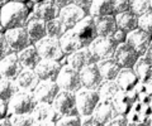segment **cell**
<instances>
[{"instance_id": "obj_20", "label": "cell", "mask_w": 152, "mask_h": 126, "mask_svg": "<svg viewBox=\"0 0 152 126\" xmlns=\"http://www.w3.org/2000/svg\"><path fill=\"white\" fill-rule=\"evenodd\" d=\"M26 28L28 30V34H29L31 39L33 42V44L36 42L41 40L42 38H45L47 35V24L46 20L39 19V18H36L33 15V13H29V17H28V22L26 24Z\"/></svg>"}, {"instance_id": "obj_44", "label": "cell", "mask_w": 152, "mask_h": 126, "mask_svg": "<svg viewBox=\"0 0 152 126\" xmlns=\"http://www.w3.org/2000/svg\"><path fill=\"white\" fill-rule=\"evenodd\" d=\"M127 34L128 33H127L126 30H122V29H119V28H117V29L114 30V33L112 34V37L114 38V40H117L118 44H121V43H126Z\"/></svg>"}, {"instance_id": "obj_43", "label": "cell", "mask_w": 152, "mask_h": 126, "mask_svg": "<svg viewBox=\"0 0 152 126\" xmlns=\"http://www.w3.org/2000/svg\"><path fill=\"white\" fill-rule=\"evenodd\" d=\"M128 124H129V121H128L127 116H117L108 124H105V126H128Z\"/></svg>"}, {"instance_id": "obj_24", "label": "cell", "mask_w": 152, "mask_h": 126, "mask_svg": "<svg viewBox=\"0 0 152 126\" xmlns=\"http://www.w3.org/2000/svg\"><path fill=\"white\" fill-rule=\"evenodd\" d=\"M60 44H61V48H62L65 55H69L71 53L76 52V50L81 49L83 47H85L83 44V42L80 40V38L76 35L72 28L66 30V33L60 38Z\"/></svg>"}, {"instance_id": "obj_50", "label": "cell", "mask_w": 152, "mask_h": 126, "mask_svg": "<svg viewBox=\"0 0 152 126\" xmlns=\"http://www.w3.org/2000/svg\"><path fill=\"white\" fill-rule=\"evenodd\" d=\"M143 57L148 60L150 63H152V40H151V44H150V47H148V49H147V53L143 55Z\"/></svg>"}, {"instance_id": "obj_25", "label": "cell", "mask_w": 152, "mask_h": 126, "mask_svg": "<svg viewBox=\"0 0 152 126\" xmlns=\"http://www.w3.org/2000/svg\"><path fill=\"white\" fill-rule=\"evenodd\" d=\"M17 54L23 68L34 69L37 64L39 63V60L42 59L34 44H31L29 47H27V48L20 50V52H18Z\"/></svg>"}, {"instance_id": "obj_56", "label": "cell", "mask_w": 152, "mask_h": 126, "mask_svg": "<svg viewBox=\"0 0 152 126\" xmlns=\"http://www.w3.org/2000/svg\"><path fill=\"white\" fill-rule=\"evenodd\" d=\"M12 1H19V3H26L28 0H12Z\"/></svg>"}, {"instance_id": "obj_8", "label": "cell", "mask_w": 152, "mask_h": 126, "mask_svg": "<svg viewBox=\"0 0 152 126\" xmlns=\"http://www.w3.org/2000/svg\"><path fill=\"white\" fill-rule=\"evenodd\" d=\"M5 38L8 40L10 48L13 49V52H20L27 47H29L33 44V42L31 39L28 30L26 27H19V28H12V29H5Z\"/></svg>"}, {"instance_id": "obj_38", "label": "cell", "mask_w": 152, "mask_h": 126, "mask_svg": "<svg viewBox=\"0 0 152 126\" xmlns=\"http://www.w3.org/2000/svg\"><path fill=\"white\" fill-rule=\"evenodd\" d=\"M8 117L10 120L12 126H33V124H34V119H33L32 114H28V115L10 114Z\"/></svg>"}, {"instance_id": "obj_14", "label": "cell", "mask_w": 152, "mask_h": 126, "mask_svg": "<svg viewBox=\"0 0 152 126\" xmlns=\"http://www.w3.org/2000/svg\"><path fill=\"white\" fill-rule=\"evenodd\" d=\"M88 12H85L83 8L77 6L76 4L71 3L69 5H66L64 8L60 9V19L64 22V24L71 29V28H74L76 25V23H79L81 19H84L85 17L88 15Z\"/></svg>"}, {"instance_id": "obj_5", "label": "cell", "mask_w": 152, "mask_h": 126, "mask_svg": "<svg viewBox=\"0 0 152 126\" xmlns=\"http://www.w3.org/2000/svg\"><path fill=\"white\" fill-rule=\"evenodd\" d=\"M34 45H36V48H37L42 59L60 60L61 58H64V55H65L62 48H61L60 39L55 38V37L46 35L45 38L36 42Z\"/></svg>"}, {"instance_id": "obj_35", "label": "cell", "mask_w": 152, "mask_h": 126, "mask_svg": "<svg viewBox=\"0 0 152 126\" xmlns=\"http://www.w3.org/2000/svg\"><path fill=\"white\" fill-rule=\"evenodd\" d=\"M46 24H47V35L55 37V38H58V39L66 33V30L69 29V28L64 24V22L60 19V17L46 22Z\"/></svg>"}, {"instance_id": "obj_7", "label": "cell", "mask_w": 152, "mask_h": 126, "mask_svg": "<svg viewBox=\"0 0 152 126\" xmlns=\"http://www.w3.org/2000/svg\"><path fill=\"white\" fill-rule=\"evenodd\" d=\"M52 105L61 116H80L77 106H76L75 92L60 91Z\"/></svg>"}, {"instance_id": "obj_18", "label": "cell", "mask_w": 152, "mask_h": 126, "mask_svg": "<svg viewBox=\"0 0 152 126\" xmlns=\"http://www.w3.org/2000/svg\"><path fill=\"white\" fill-rule=\"evenodd\" d=\"M32 13L36 18L48 22L58 17L60 8L56 5L53 0H45L41 3H36L32 8Z\"/></svg>"}, {"instance_id": "obj_55", "label": "cell", "mask_w": 152, "mask_h": 126, "mask_svg": "<svg viewBox=\"0 0 152 126\" xmlns=\"http://www.w3.org/2000/svg\"><path fill=\"white\" fill-rule=\"evenodd\" d=\"M31 1L36 4V3H41V1H45V0H31Z\"/></svg>"}, {"instance_id": "obj_21", "label": "cell", "mask_w": 152, "mask_h": 126, "mask_svg": "<svg viewBox=\"0 0 152 126\" xmlns=\"http://www.w3.org/2000/svg\"><path fill=\"white\" fill-rule=\"evenodd\" d=\"M32 116L34 121H51L55 124L58 122V120L62 117L56 111L52 104H37L32 112Z\"/></svg>"}, {"instance_id": "obj_54", "label": "cell", "mask_w": 152, "mask_h": 126, "mask_svg": "<svg viewBox=\"0 0 152 126\" xmlns=\"http://www.w3.org/2000/svg\"><path fill=\"white\" fill-rule=\"evenodd\" d=\"M145 124H146L147 126H152V116H151V117H150L148 120H147V121H146V122H145Z\"/></svg>"}, {"instance_id": "obj_60", "label": "cell", "mask_w": 152, "mask_h": 126, "mask_svg": "<svg viewBox=\"0 0 152 126\" xmlns=\"http://www.w3.org/2000/svg\"><path fill=\"white\" fill-rule=\"evenodd\" d=\"M1 78H3V77H1V74H0V80H1Z\"/></svg>"}, {"instance_id": "obj_3", "label": "cell", "mask_w": 152, "mask_h": 126, "mask_svg": "<svg viewBox=\"0 0 152 126\" xmlns=\"http://www.w3.org/2000/svg\"><path fill=\"white\" fill-rule=\"evenodd\" d=\"M76 95V106L81 117L91 116L94 110L96 109L98 104L100 102V96L96 90H89L81 87L79 91L75 92Z\"/></svg>"}, {"instance_id": "obj_51", "label": "cell", "mask_w": 152, "mask_h": 126, "mask_svg": "<svg viewBox=\"0 0 152 126\" xmlns=\"http://www.w3.org/2000/svg\"><path fill=\"white\" fill-rule=\"evenodd\" d=\"M0 126H12V124H10V120H9L8 116H7V117L0 119Z\"/></svg>"}, {"instance_id": "obj_33", "label": "cell", "mask_w": 152, "mask_h": 126, "mask_svg": "<svg viewBox=\"0 0 152 126\" xmlns=\"http://www.w3.org/2000/svg\"><path fill=\"white\" fill-rule=\"evenodd\" d=\"M133 69L136 71L141 82L152 81V63H150L145 57H140V59L137 60Z\"/></svg>"}, {"instance_id": "obj_47", "label": "cell", "mask_w": 152, "mask_h": 126, "mask_svg": "<svg viewBox=\"0 0 152 126\" xmlns=\"http://www.w3.org/2000/svg\"><path fill=\"white\" fill-rule=\"evenodd\" d=\"M9 115V110H8V102L7 101H3L0 99V119L3 117H7Z\"/></svg>"}, {"instance_id": "obj_53", "label": "cell", "mask_w": 152, "mask_h": 126, "mask_svg": "<svg viewBox=\"0 0 152 126\" xmlns=\"http://www.w3.org/2000/svg\"><path fill=\"white\" fill-rule=\"evenodd\" d=\"M8 1H10V0H0V8H3Z\"/></svg>"}, {"instance_id": "obj_37", "label": "cell", "mask_w": 152, "mask_h": 126, "mask_svg": "<svg viewBox=\"0 0 152 126\" xmlns=\"http://www.w3.org/2000/svg\"><path fill=\"white\" fill-rule=\"evenodd\" d=\"M129 10L137 17L143 15L147 12H150V0H131Z\"/></svg>"}, {"instance_id": "obj_36", "label": "cell", "mask_w": 152, "mask_h": 126, "mask_svg": "<svg viewBox=\"0 0 152 126\" xmlns=\"http://www.w3.org/2000/svg\"><path fill=\"white\" fill-rule=\"evenodd\" d=\"M137 92H138V100L145 104H151L152 101V81L151 82H140L137 86Z\"/></svg>"}, {"instance_id": "obj_27", "label": "cell", "mask_w": 152, "mask_h": 126, "mask_svg": "<svg viewBox=\"0 0 152 126\" xmlns=\"http://www.w3.org/2000/svg\"><path fill=\"white\" fill-rule=\"evenodd\" d=\"M152 116V109L150 104H145L142 101H136L133 109L127 116L129 122H146Z\"/></svg>"}, {"instance_id": "obj_1", "label": "cell", "mask_w": 152, "mask_h": 126, "mask_svg": "<svg viewBox=\"0 0 152 126\" xmlns=\"http://www.w3.org/2000/svg\"><path fill=\"white\" fill-rule=\"evenodd\" d=\"M29 17V8L26 3L19 1H8L1 8V15H0V25L5 29L12 28L26 27Z\"/></svg>"}, {"instance_id": "obj_10", "label": "cell", "mask_w": 152, "mask_h": 126, "mask_svg": "<svg viewBox=\"0 0 152 126\" xmlns=\"http://www.w3.org/2000/svg\"><path fill=\"white\" fill-rule=\"evenodd\" d=\"M60 91L61 90L56 81L41 80L33 90V96L37 104H52Z\"/></svg>"}, {"instance_id": "obj_45", "label": "cell", "mask_w": 152, "mask_h": 126, "mask_svg": "<svg viewBox=\"0 0 152 126\" xmlns=\"http://www.w3.org/2000/svg\"><path fill=\"white\" fill-rule=\"evenodd\" d=\"M83 126H105V125L102 124V122H99L98 120H95L93 116H88V117H84Z\"/></svg>"}, {"instance_id": "obj_57", "label": "cell", "mask_w": 152, "mask_h": 126, "mask_svg": "<svg viewBox=\"0 0 152 126\" xmlns=\"http://www.w3.org/2000/svg\"><path fill=\"white\" fill-rule=\"evenodd\" d=\"M150 12H152V0H150Z\"/></svg>"}, {"instance_id": "obj_39", "label": "cell", "mask_w": 152, "mask_h": 126, "mask_svg": "<svg viewBox=\"0 0 152 126\" xmlns=\"http://www.w3.org/2000/svg\"><path fill=\"white\" fill-rule=\"evenodd\" d=\"M138 28L152 37V12H147L143 15L138 17Z\"/></svg>"}, {"instance_id": "obj_13", "label": "cell", "mask_w": 152, "mask_h": 126, "mask_svg": "<svg viewBox=\"0 0 152 126\" xmlns=\"http://www.w3.org/2000/svg\"><path fill=\"white\" fill-rule=\"evenodd\" d=\"M113 58L117 60L121 68H133L137 60L140 59V55L128 43H121Z\"/></svg>"}, {"instance_id": "obj_4", "label": "cell", "mask_w": 152, "mask_h": 126, "mask_svg": "<svg viewBox=\"0 0 152 126\" xmlns=\"http://www.w3.org/2000/svg\"><path fill=\"white\" fill-rule=\"evenodd\" d=\"M56 82H57V85H58L61 91L76 92L83 87L81 78H80V71L69 66L67 63L61 68L58 76H57Z\"/></svg>"}, {"instance_id": "obj_31", "label": "cell", "mask_w": 152, "mask_h": 126, "mask_svg": "<svg viewBox=\"0 0 152 126\" xmlns=\"http://www.w3.org/2000/svg\"><path fill=\"white\" fill-rule=\"evenodd\" d=\"M89 14L94 18L114 14L112 0H93L91 6L89 9Z\"/></svg>"}, {"instance_id": "obj_17", "label": "cell", "mask_w": 152, "mask_h": 126, "mask_svg": "<svg viewBox=\"0 0 152 126\" xmlns=\"http://www.w3.org/2000/svg\"><path fill=\"white\" fill-rule=\"evenodd\" d=\"M22 64L19 62L18 54L15 52L7 55L5 58L0 60V74L4 78H9V80H14L18 77V74L22 72Z\"/></svg>"}, {"instance_id": "obj_22", "label": "cell", "mask_w": 152, "mask_h": 126, "mask_svg": "<svg viewBox=\"0 0 152 126\" xmlns=\"http://www.w3.org/2000/svg\"><path fill=\"white\" fill-rule=\"evenodd\" d=\"M39 77L36 73L34 69L31 68H23L22 72L18 74V77L15 78V83L18 86V90L23 91H29L33 92V90L36 88V86L39 82Z\"/></svg>"}, {"instance_id": "obj_52", "label": "cell", "mask_w": 152, "mask_h": 126, "mask_svg": "<svg viewBox=\"0 0 152 126\" xmlns=\"http://www.w3.org/2000/svg\"><path fill=\"white\" fill-rule=\"evenodd\" d=\"M128 126H147L145 122H129Z\"/></svg>"}, {"instance_id": "obj_42", "label": "cell", "mask_w": 152, "mask_h": 126, "mask_svg": "<svg viewBox=\"0 0 152 126\" xmlns=\"http://www.w3.org/2000/svg\"><path fill=\"white\" fill-rule=\"evenodd\" d=\"M129 1L131 0H112L114 14L129 10Z\"/></svg>"}, {"instance_id": "obj_32", "label": "cell", "mask_w": 152, "mask_h": 126, "mask_svg": "<svg viewBox=\"0 0 152 126\" xmlns=\"http://www.w3.org/2000/svg\"><path fill=\"white\" fill-rule=\"evenodd\" d=\"M96 91L100 96V100L112 101L121 92V88L115 81H103V83L99 86Z\"/></svg>"}, {"instance_id": "obj_29", "label": "cell", "mask_w": 152, "mask_h": 126, "mask_svg": "<svg viewBox=\"0 0 152 126\" xmlns=\"http://www.w3.org/2000/svg\"><path fill=\"white\" fill-rule=\"evenodd\" d=\"M94 22H95V25H96L98 35H100V37L112 35L114 33V30L117 29V23H115L114 14L105 15V17H95Z\"/></svg>"}, {"instance_id": "obj_11", "label": "cell", "mask_w": 152, "mask_h": 126, "mask_svg": "<svg viewBox=\"0 0 152 126\" xmlns=\"http://www.w3.org/2000/svg\"><path fill=\"white\" fill-rule=\"evenodd\" d=\"M99 59L93 54V52L89 49V47H83L81 49L66 55V63L72 68L81 71L84 67L90 66V64L98 63Z\"/></svg>"}, {"instance_id": "obj_6", "label": "cell", "mask_w": 152, "mask_h": 126, "mask_svg": "<svg viewBox=\"0 0 152 126\" xmlns=\"http://www.w3.org/2000/svg\"><path fill=\"white\" fill-rule=\"evenodd\" d=\"M117 40H114L112 35L109 37H100L98 35L95 40L89 45V49L93 52V54L99 60L105 59V58H112L114 57V53L118 48Z\"/></svg>"}, {"instance_id": "obj_15", "label": "cell", "mask_w": 152, "mask_h": 126, "mask_svg": "<svg viewBox=\"0 0 152 126\" xmlns=\"http://www.w3.org/2000/svg\"><path fill=\"white\" fill-rule=\"evenodd\" d=\"M61 63L55 59H41L39 63L36 66L34 71L38 74L39 80L46 81H56L57 76L61 71Z\"/></svg>"}, {"instance_id": "obj_16", "label": "cell", "mask_w": 152, "mask_h": 126, "mask_svg": "<svg viewBox=\"0 0 152 126\" xmlns=\"http://www.w3.org/2000/svg\"><path fill=\"white\" fill-rule=\"evenodd\" d=\"M80 78H81L83 87L89 88V90H98L104 81L102 73L99 71L98 63L84 67L80 71Z\"/></svg>"}, {"instance_id": "obj_48", "label": "cell", "mask_w": 152, "mask_h": 126, "mask_svg": "<svg viewBox=\"0 0 152 126\" xmlns=\"http://www.w3.org/2000/svg\"><path fill=\"white\" fill-rule=\"evenodd\" d=\"M53 1H55L56 5L61 9V8H64L66 5H69V4H71L72 3V0H53Z\"/></svg>"}, {"instance_id": "obj_30", "label": "cell", "mask_w": 152, "mask_h": 126, "mask_svg": "<svg viewBox=\"0 0 152 126\" xmlns=\"http://www.w3.org/2000/svg\"><path fill=\"white\" fill-rule=\"evenodd\" d=\"M91 116H93L95 120H98L99 122H102L104 125L108 124L109 121L115 117V112H114L112 101L100 100V102L98 104L96 109L94 110V112H93Z\"/></svg>"}, {"instance_id": "obj_28", "label": "cell", "mask_w": 152, "mask_h": 126, "mask_svg": "<svg viewBox=\"0 0 152 126\" xmlns=\"http://www.w3.org/2000/svg\"><path fill=\"white\" fill-rule=\"evenodd\" d=\"M114 17H115L117 28H119L122 30H126L127 33H129V32L138 28V17L136 14H133L131 10L114 14Z\"/></svg>"}, {"instance_id": "obj_59", "label": "cell", "mask_w": 152, "mask_h": 126, "mask_svg": "<svg viewBox=\"0 0 152 126\" xmlns=\"http://www.w3.org/2000/svg\"><path fill=\"white\" fill-rule=\"evenodd\" d=\"M150 105H151V109H152V101H151V104H150Z\"/></svg>"}, {"instance_id": "obj_46", "label": "cell", "mask_w": 152, "mask_h": 126, "mask_svg": "<svg viewBox=\"0 0 152 126\" xmlns=\"http://www.w3.org/2000/svg\"><path fill=\"white\" fill-rule=\"evenodd\" d=\"M72 3L76 4L77 6L83 8L85 12H88V13H89V9H90V6H91L93 0H72Z\"/></svg>"}, {"instance_id": "obj_40", "label": "cell", "mask_w": 152, "mask_h": 126, "mask_svg": "<svg viewBox=\"0 0 152 126\" xmlns=\"http://www.w3.org/2000/svg\"><path fill=\"white\" fill-rule=\"evenodd\" d=\"M56 126H83L81 116H62Z\"/></svg>"}, {"instance_id": "obj_58", "label": "cell", "mask_w": 152, "mask_h": 126, "mask_svg": "<svg viewBox=\"0 0 152 126\" xmlns=\"http://www.w3.org/2000/svg\"><path fill=\"white\" fill-rule=\"evenodd\" d=\"M0 15H1V8H0Z\"/></svg>"}, {"instance_id": "obj_49", "label": "cell", "mask_w": 152, "mask_h": 126, "mask_svg": "<svg viewBox=\"0 0 152 126\" xmlns=\"http://www.w3.org/2000/svg\"><path fill=\"white\" fill-rule=\"evenodd\" d=\"M33 126H56V124L51 121H34Z\"/></svg>"}, {"instance_id": "obj_26", "label": "cell", "mask_w": 152, "mask_h": 126, "mask_svg": "<svg viewBox=\"0 0 152 126\" xmlns=\"http://www.w3.org/2000/svg\"><path fill=\"white\" fill-rule=\"evenodd\" d=\"M98 67L100 71L104 81H115L117 76L121 72V66L117 63V60L112 58H105L98 62Z\"/></svg>"}, {"instance_id": "obj_12", "label": "cell", "mask_w": 152, "mask_h": 126, "mask_svg": "<svg viewBox=\"0 0 152 126\" xmlns=\"http://www.w3.org/2000/svg\"><path fill=\"white\" fill-rule=\"evenodd\" d=\"M151 40H152V37L150 34H147L145 30L137 28V29L132 30L127 34L126 43L129 44L138 53L140 57H143L147 53V49H148V47L151 44Z\"/></svg>"}, {"instance_id": "obj_23", "label": "cell", "mask_w": 152, "mask_h": 126, "mask_svg": "<svg viewBox=\"0 0 152 126\" xmlns=\"http://www.w3.org/2000/svg\"><path fill=\"white\" fill-rule=\"evenodd\" d=\"M112 105H113L114 112H115V117L117 116H128L133 109L134 101L131 99V96L128 93L121 91L112 100Z\"/></svg>"}, {"instance_id": "obj_9", "label": "cell", "mask_w": 152, "mask_h": 126, "mask_svg": "<svg viewBox=\"0 0 152 126\" xmlns=\"http://www.w3.org/2000/svg\"><path fill=\"white\" fill-rule=\"evenodd\" d=\"M72 29L85 47H89L93 43V40H95V38L98 37L96 25H95L94 18L90 15V14H88V15L85 17L84 19L80 20L79 23H76V25Z\"/></svg>"}, {"instance_id": "obj_34", "label": "cell", "mask_w": 152, "mask_h": 126, "mask_svg": "<svg viewBox=\"0 0 152 126\" xmlns=\"http://www.w3.org/2000/svg\"><path fill=\"white\" fill-rule=\"evenodd\" d=\"M18 91V86L14 80H9V78H1L0 80V99L3 101L9 102V100L15 95Z\"/></svg>"}, {"instance_id": "obj_2", "label": "cell", "mask_w": 152, "mask_h": 126, "mask_svg": "<svg viewBox=\"0 0 152 126\" xmlns=\"http://www.w3.org/2000/svg\"><path fill=\"white\" fill-rule=\"evenodd\" d=\"M37 105V101L33 96V92L18 90L10 100L8 102V110L9 115H28L32 114L34 107Z\"/></svg>"}, {"instance_id": "obj_19", "label": "cell", "mask_w": 152, "mask_h": 126, "mask_svg": "<svg viewBox=\"0 0 152 126\" xmlns=\"http://www.w3.org/2000/svg\"><path fill=\"white\" fill-rule=\"evenodd\" d=\"M115 82L118 83L121 91L129 93L131 91L136 90L141 81L133 68H122L119 74L117 76Z\"/></svg>"}, {"instance_id": "obj_41", "label": "cell", "mask_w": 152, "mask_h": 126, "mask_svg": "<svg viewBox=\"0 0 152 126\" xmlns=\"http://www.w3.org/2000/svg\"><path fill=\"white\" fill-rule=\"evenodd\" d=\"M4 33H5V32H0V60L3 58H5L7 55H9L10 53H13V49L10 48V45H9Z\"/></svg>"}]
</instances>
